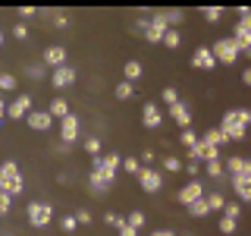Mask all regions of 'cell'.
<instances>
[{"label":"cell","instance_id":"33","mask_svg":"<svg viewBox=\"0 0 251 236\" xmlns=\"http://www.w3.org/2000/svg\"><path fill=\"white\" fill-rule=\"evenodd\" d=\"M239 214H242V205H239V202H226V205H223V217L239 220Z\"/></svg>","mask_w":251,"mask_h":236},{"label":"cell","instance_id":"34","mask_svg":"<svg viewBox=\"0 0 251 236\" xmlns=\"http://www.w3.org/2000/svg\"><path fill=\"white\" fill-rule=\"evenodd\" d=\"M126 224H129L132 230H141V227H145V211H132V214L126 217Z\"/></svg>","mask_w":251,"mask_h":236},{"label":"cell","instance_id":"15","mask_svg":"<svg viewBox=\"0 0 251 236\" xmlns=\"http://www.w3.org/2000/svg\"><path fill=\"white\" fill-rule=\"evenodd\" d=\"M25 123H28V129H35V132H47L53 126V117L47 114V110H31L25 117Z\"/></svg>","mask_w":251,"mask_h":236},{"label":"cell","instance_id":"42","mask_svg":"<svg viewBox=\"0 0 251 236\" xmlns=\"http://www.w3.org/2000/svg\"><path fill=\"white\" fill-rule=\"evenodd\" d=\"M179 142H182L185 148H195V145H198V136H195L192 129H182V132H179Z\"/></svg>","mask_w":251,"mask_h":236},{"label":"cell","instance_id":"44","mask_svg":"<svg viewBox=\"0 0 251 236\" xmlns=\"http://www.w3.org/2000/svg\"><path fill=\"white\" fill-rule=\"evenodd\" d=\"M104 224H107V227H113V230H120V227L126 224V217L113 214V211H107V214H104Z\"/></svg>","mask_w":251,"mask_h":236},{"label":"cell","instance_id":"55","mask_svg":"<svg viewBox=\"0 0 251 236\" xmlns=\"http://www.w3.org/2000/svg\"><path fill=\"white\" fill-rule=\"evenodd\" d=\"M3 114H6V104H3V94H0V123H3Z\"/></svg>","mask_w":251,"mask_h":236},{"label":"cell","instance_id":"40","mask_svg":"<svg viewBox=\"0 0 251 236\" xmlns=\"http://www.w3.org/2000/svg\"><path fill=\"white\" fill-rule=\"evenodd\" d=\"M120 167H123L126 173H135V177H138L141 164H138V157H123V164H120Z\"/></svg>","mask_w":251,"mask_h":236},{"label":"cell","instance_id":"4","mask_svg":"<svg viewBox=\"0 0 251 236\" xmlns=\"http://www.w3.org/2000/svg\"><path fill=\"white\" fill-rule=\"evenodd\" d=\"M138 183H141V189H145L148 195H157L163 189V173L154 170V167H141L138 170Z\"/></svg>","mask_w":251,"mask_h":236},{"label":"cell","instance_id":"2","mask_svg":"<svg viewBox=\"0 0 251 236\" xmlns=\"http://www.w3.org/2000/svg\"><path fill=\"white\" fill-rule=\"evenodd\" d=\"M120 164H123V157L116 154V151H107L104 157H91V173H98L100 179H107V183H113L116 179V170H120Z\"/></svg>","mask_w":251,"mask_h":236},{"label":"cell","instance_id":"3","mask_svg":"<svg viewBox=\"0 0 251 236\" xmlns=\"http://www.w3.org/2000/svg\"><path fill=\"white\" fill-rule=\"evenodd\" d=\"M25 214H28V224L41 230V227H47V224L53 220V208H50L47 202L38 199V202H28V211H25Z\"/></svg>","mask_w":251,"mask_h":236},{"label":"cell","instance_id":"48","mask_svg":"<svg viewBox=\"0 0 251 236\" xmlns=\"http://www.w3.org/2000/svg\"><path fill=\"white\" fill-rule=\"evenodd\" d=\"M10 208H13V199H10V195H3V192H0V214H6Z\"/></svg>","mask_w":251,"mask_h":236},{"label":"cell","instance_id":"21","mask_svg":"<svg viewBox=\"0 0 251 236\" xmlns=\"http://www.w3.org/2000/svg\"><path fill=\"white\" fill-rule=\"evenodd\" d=\"M47 114H50L53 120H63V117H69L73 110H69V104H66L63 98H53V101H50V107H47Z\"/></svg>","mask_w":251,"mask_h":236},{"label":"cell","instance_id":"26","mask_svg":"<svg viewBox=\"0 0 251 236\" xmlns=\"http://www.w3.org/2000/svg\"><path fill=\"white\" fill-rule=\"evenodd\" d=\"M163 47H170V51H179V44H182V35H179V29H167V35H163Z\"/></svg>","mask_w":251,"mask_h":236},{"label":"cell","instance_id":"17","mask_svg":"<svg viewBox=\"0 0 251 236\" xmlns=\"http://www.w3.org/2000/svg\"><path fill=\"white\" fill-rule=\"evenodd\" d=\"M167 22L160 19V16L154 13V19H151V26H148V31H145V41H151V44H160L163 41V35H167Z\"/></svg>","mask_w":251,"mask_h":236},{"label":"cell","instance_id":"30","mask_svg":"<svg viewBox=\"0 0 251 236\" xmlns=\"http://www.w3.org/2000/svg\"><path fill=\"white\" fill-rule=\"evenodd\" d=\"M188 214H192V217H207V214H210L207 202H204V199H198L195 205H188Z\"/></svg>","mask_w":251,"mask_h":236},{"label":"cell","instance_id":"6","mask_svg":"<svg viewBox=\"0 0 251 236\" xmlns=\"http://www.w3.org/2000/svg\"><path fill=\"white\" fill-rule=\"evenodd\" d=\"M198 199H204V183H198V179H188V183L176 192V202L182 205V208H188V205H195Z\"/></svg>","mask_w":251,"mask_h":236},{"label":"cell","instance_id":"10","mask_svg":"<svg viewBox=\"0 0 251 236\" xmlns=\"http://www.w3.org/2000/svg\"><path fill=\"white\" fill-rule=\"evenodd\" d=\"M41 63L47 69H57L66 63V47L63 44H50V47H44V54H41Z\"/></svg>","mask_w":251,"mask_h":236},{"label":"cell","instance_id":"37","mask_svg":"<svg viewBox=\"0 0 251 236\" xmlns=\"http://www.w3.org/2000/svg\"><path fill=\"white\" fill-rule=\"evenodd\" d=\"M85 151H88L91 157H98L100 154V139L98 136H88V139H85Z\"/></svg>","mask_w":251,"mask_h":236},{"label":"cell","instance_id":"18","mask_svg":"<svg viewBox=\"0 0 251 236\" xmlns=\"http://www.w3.org/2000/svg\"><path fill=\"white\" fill-rule=\"evenodd\" d=\"M229 41L235 44V51H248L251 47V31H245V29H239V26H232V35H229Z\"/></svg>","mask_w":251,"mask_h":236},{"label":"cell","instance_id":"28","mask_svg":"<svg viewBox=\"0 0 251 236\" xmlns=\"http://www.w3.org/2000/svg\"><path fill=\"white\" fill-rule=\"evenodd\" d=\"M148 26H151V19H148V16H138V19H135V22L129 26V35H141V38H145Z\"/></svg>","mask_w":251,"mask_h":236},{"label":"cell","instance_id":"38","mask_svg":"<svg viewBox=\"0 0 251 236\" xmlns=\"http://www.w3.org/2000/svg\"><path fill=\"white\" fill-rule=\"evenodd\" d=\"M220 233H226V236H229V233H235V230H239V220H229V217H220Z\"/></svg>","mask_w":251,"mask_h":236},{"label":"cell","instance_id":"41","mask_svg":"<svg viewBox=\"0 0 251 236\" xmlns=\"http://www.w3.org/2000/svg\"><path fill=\"white\" fill-rule=\"evenodd\" d=\"M13 88H16V76L0 73V94H3V91H13Z\"/></svg>","mask_w":251,"mask_h":236},{"label":"cell","instance_id":"22","mask_svg":"<svg viewBox=\"0 0 251 236\" xmlns=\"http://www.w3.org/2000/svg\"><path fill=\"white\" fill-rule=\"evenodd\" d=\"M123 79L135 85L138 79H141V63H138V60H126V66H123Z\"/></svg>","mask_w":251,"mask_h":236},{"label":"cell","instance_id":"7","mask_svg":"<svg viewBox=\"0 0 251 236\" xmlns=\"http://www.w3.org/2000/svg\"><path fill=\"white\" fill-rule=\"evenodd\" d=\"M75 79H78V69L69 66V63H63V66L50 69V85H53V88H69Z\"/></svg>","mask_w":251,"mask_h":236},{"label":"cell","instance_id":"45","mask_svg":"<svg viewBox=\"0 0 251 236\" xmlns=\"http://www.w3.org/2000/svg\"><path fill=\"white\" fill-rule=\"evenodd\" d=\"M163 170H170V173H182V161H179V157H167V161H163Z\"/></svg>","mask_w":251,"mask_h":236},{"label":"cell","instance_id":"5","mask_svg":"<svg viewBox=\"0 0 251 236\" xmlns=\"http://www.w3.org/2000/svg\"><path fill=\"white\" fill-rule=\"evenodd\" d=\"M210 54H214L217 63H226V66H232V63L239 60V51H235V44L229 41V38H220V41L210 47Z\"/></svg>","mask_w":251,"mask_h":236},{"label":"cell","instance_id":"39","mask_svg":"<svg viewBox=\"0 0 251 236\" xmlns=\"http://www.w3.org/2000/svg\"><path fill=\"white\" fill-rule=\"evenodd\" d=\"M235 26L251 31V10H248V6H242V10H239V22H235Z\"/></svg>","mask_w":251,"mask_h":236},{"label":"cell","instance_id":"58","mask_svg":"<svg viewBox=\"0 0 251 236\" xmlns=\"http://www.w3.org/2000/svg\"><path fill=\"white\" fill-rule=\"evenodd\" d=\"M248 126H251V110H248Z\"/></svg>","mask_w":251,"mask_h":236},{"label":"cell","instance_id":"29","mask_svg":"<svg viewBox=\"0 0 251 236\" xmlns=\"http://www.w3.org/2000/svg\"><path fill=\"white\" fill-rule=\"evenodd\" d=\"M25 76L28 79H44L47 76V66H44L41 60H38V63H28V66H25Z\"/></svg>","mask_w":251,"mask_h":236},{"label":"cell","instance_id":"36","mask_svg":"<svg viewBox=\"0 0 251 236\" xmlns=\"http://www.w3.org/2000/svg\"><path fill=\"white\" fill-rule=\"evenodd\" d=\"M207 177L210 179H223V161H207Z\"/></svg>","mask_w":251,"mask_h":236},{"label":"cell","instance_id":"16","mask_svg":"<svg viewBox=\"0 0 251 236\" xmlns=\"http://www.w3.org/2000/svg\"><path fill=\"white\" fill-rule=\"evenodd\" d=\"M192 66L195 69H214L217 66V60H214V54H210V47H195V54H192Z\"/></svg>","mask_w":251,"mask_h":236},{"label":"cell","instance_id":"53","mask_svg":"<svg viewBox=\"0 0 251 236\" xmlns=\"http://www.w3.org/2000/svg\"><path fill=\"white\" fill-rule=\"evenodd\" d=\"M50 148H57V154H66L69 151V145H63V142H57V145H50Z\"/></svg>","mask_w":251,"mask_h":236},{"label":"cell","instance_id":"43","mask_svg":"<svg viewBox=\"0 0 251 236\" xmlns=\"http://www.w3.org/2000/svg\"><path fill=\"white\" fill-rule=\"evenodd\" d=\"M44 16H50V19H53V26H57V29H66V26H69V16H66V13H60V10H57V13L50 10V13H44Z\"/></svg>","mask_w":251,"mask_h":236},{"label":"cell","instance_id":"54","mask_svg":"<svg viewBox=\"0 0 251 236\" xmlns=\"http://www.w3.org/2000/svg\"><path fill=\"white\" fill-rule=\"evenodd\" d=\"M151 236H176V233H173V230H167V227H163V230H154Z\"/></svg>","mask_w":251,"mask_h":236},{"label":"cell","instance_id":"19","mask_svg":"<svg viewBox=\"0 0 251 236\" xmlns=\"http://www.w3.org/2000/svg\"><path fill=\"white\" fill-rule=\"evenodd\" d=\"M229 183H232L235 195H239L242 202H251V177H232Z\"/></svg>","mask_w":251,"mask_h":236},{"label":"cell","instance_id":"31","mask_svg":"<svg viewBox=\"0 0 251 236\" xmlns=\"http://www.w3.org/2000/svg\"><path fill=\"white\" fill-rule=\"evenodd\" d=\"M60 227H63V233H66V236H73V233L78 230V220H75V214H66V217H60Z\"/></svg>","mask_w":251,"mask_h":236},{"label":"cell","instance_id":"23","mask_svg":"<svg viewBox=\"0 0 251 236\" xmlns=\"http://www.w3.org/2000/svg\"><path fill=\"white\" fill-rule=\"evenodd\" d=\"M201 139H207L210 145H217V148H226V145H229V139L220 132V126H214V129H204V136H201Z\"/></svg>","mask_w":251,"mask_h":236},{"label":"cell","instance_id":"25","mask_svg":"<svg viewBox=\"0 0 251 236\" xmlns=\"http://www.w3.org/2000/svg\"><path fill=\"white\" fill-rule=\"evenodd\" d=\"M157 16H160V19H163V22H167V26H170V29H176V26H179V22H182V19H185V13H182V10H160V13H157Z\"/></svg>","mask_w":251,"mask_h":236},{"label":"cell","instance_id":"9","mask_svg":"<svg viewBox=\"0 0 251 236\" xmlns=\"http://www.w3.org/2000/svg\"><path fill=\"white\" fill-rule=\"evenodd\" d=\"M31 101H35L31 94H19V98L6 107V117H10V120H25V117L31 114Z\"/></svg>","mask_w":251,"mask_h":236},{"label":"cell","instance_id":"47","mask_svg":"<svg viewBox=\"0 0 251 236\" xmlns=\"http://www.w3.org/2000/svg\"><path fill=\"white\" fill-rule=\"evenodd\" d=\"M35 16H38L35 6H19V19H35Z\"/></svg>","mask_w":251,"mask_h":236},{"label":"cell","instance_id":"13","mask_svg":"<svg viewBox=\"0 0 251 236\" xmlns=\"http://www.w3.org/2000/svg\"><path fill=\"white\" fill-rule=\"evenodd\" d=\"M170 120L179 126V129H192V110H188L185 101H179V104L170 107Z\"/></svg>","mask_w":251,"mask_h":236},{"label":"cell","instance_id":"11","mask_svg":"<svg viewBox=\"0 0 251 236\" xmlns=\"http://www.w3.org/2000/svg\"><path fill=\"white\" fill-rule=\"evenodd\" d=\"M223 173H229V179L232 177H251V161L248 157H226Z\"/></svg>","mask_w":251,"mask_h":236},{"label":"cell","instance_id":"24","mask_svg":"<svg viewBox=\"0 0 251 236\" xmlns=\"http://www.w3.org/2000/svg\"><path fill=\"white\" fill-rule=\"evenodd\" d=\"M113 94H116V101H132V98H135V85H132V82H126V79H123V82L113 88Z\"/></svg>","mask_w":251,"mask_h":236},{"label":"cell","instance_id":"51","mask_svg":"<svg viewBox=\"0 0 251 236\" xmlns=\"http://www.w3.org/2000/svg\"><path fill=\"white\" fill-rule=\"evenodd\" d=\"M120 236H138V230H132L129 224H123V227H120Z\"/></svg>","mask_w":251,"mask_h":236},{"label":"cell","instance_id":"57","mask_svg":"<svg viewBox=\"0 0 251 236\" xmlns=\"http://www.w3.org/2000/svg\"><path fill=\"white\" fill-rule=\"evenodd\" d=\"M0 47H3V31H0Z\"/></svg>","mask_w":251,"mask_h":236},{"label":"cell","instance_id":"20","mask_svg":"<svg viewBox=\"0 0 251 236\" xmlns=\"http://www.w3.org/2000/svg\"><path fill=\"white\" fill-rule=\"evenodd\" d=\"M110 186H113V183H107V179H100L98 173H88V189H91L94 195H98V199H100V195H107V192H110Z\"/></svg>","mask_w":251,"mask_h":236},{"label":"cell","instance_id":"27","mask_svg":"<svg viewBox=\"0 0 251 236\" xmlns=\"http://www.w3.org/2000/svg\"><path fill=\"white\" fill-rule=\"evenodd\" d=\"M204 202H207L210 211H223V205H226V199L220 192H204Z\"/></svg>","mask_w":251,"mask_h":236},{"label":"cell","instance_id":"56","mask_svg":"<svg viewBox=\"0 0 251 236\" xmlns=\"http://www.w3.org/2000/svg\"><path fill=\"white\" fill-rule=\"evenodd\" d=\"M242 54H245V57H248V60H251V47H248V51H242Z\"/></svg>","mask_w":251,"mask_h":236},{"label":"cell","instance_id":"49","mask_svg":"<svg viewBox=\"0 0 251 236\" xmlns=\"http://www.w3.org/2000/svg\"><path fill=\"white\" fill-rule=\"evenodd\" d=\"M182 170L188 173V177H198V170H201V164H195V161H188V164H182Z\"/></svg>","mask_w":251,"mask_h":236},{"label":"cell","instance_id":"12","mask_svg":"<svg viewBox=\"0 0 251 236\" xmlns=\"http://www.w3.org/2000/svg\"><path fill=\"white\" fill-rule=\"evenodd\" d=\"M232 126H242V129L248 126V110L245 107H232V110H226V114H223L220 129H232Z\"/></svg>","mask_w":251,"mask_h":236},{"label":"cell","instance_id":"50","mask_svg":"<svg viewBox=\"0 0 251 236\" xmlns=\"http://www.w3.org/2000/svg\"><path fill=\"white\" fill-rule=\"evenodd\" d=\"M75 220H78V224H91V211H78V214H75Z\"/></svg>","mask_w":251,"mask_h":236},{"label":"cell","instance_id":"35","mask_svg":"<svg viewBox=\"0 0 251 236\" xmlns=\"http://www.w3.org/2000/svg\"><path fill=\"white\" fill-rule=\"evenodd\" d=\"M201 16H204L207 22H220V19H223V10H220V6H204Z\"/></svg>","mask_w":251,"mask_h":236},{"label":"cell","instance_id":"1","mask_svg":"<svg viewBox=\"0 0 251 236\" xmlns=\"http://www.w3.org/2000/svg\"><path fill=\"white\" fill-rule=\"evenodd\" d=\"M22 189H25V179H22V173H19V164L3 161L0 164V192L16 199V195H22Z\"/></svg>","mask_w":251,"mask_h":236},{"label":"cell","instance_id":"32","mask_svg":"<svg viewBox=\"0 0 251 236\" xmlns=\"http://www.w3.org/2000/svg\"><path fill=\"white\" fill-rule=\"evenodd\" d=\"M160 101L167 107H173V104H179V91L173 88V85H167V88H163V94H160Z\"/></svg>","mask_w":251,"mask_h":236},{"label":"cell","instance_id":"8","mask_svg":"<svg viewBox=\"0 0 251 236\" xmlns=\"http://www.w3.org/2000/svg\"><path fill=\"white\" fill-rule=\"evenodd\" d=\"M78 129H82V123H78L75 114L63 117V120H60V142H63V145H73V142L78 139Z\"/></svg>","mask_w":251,"mask_h":236},{"label":"cell","instance_id":"52","mask_svg":"<svg viewBox=\"0 0 251 236\" xmlns=\"http://www.w3.org/2000/svg\"><path fill=\"white\" fill-rule=\"evenodd\" d=\"M242 82L251 85V66H248V69H242Z\"/></svg>","mask_w":251,"mask_h":236},{"label":"cell","instance_id":"14","mask_svg":"<svg viewBox=\"0 0 251 236\" xmlns=\"http://www.w3.org/2000/svg\"><path fill=\"white\" fill-rule=\"evenodd\" d=\"M160 123H163V114H160V107H157L154 101H148V104L141 107V126H145V129H157Z\"/></svg>","mask_w":251,"mask_h":236},{"label":"cell","instance_id":"46","mask_svg":"<svg viewBox=\"0 0 251 236\" xmlns=\"http://www.w3.org/2000/svg\"><path fill=\"white\" fill-rule=\"evenodd\" d=\"M13 35L19 38V41H25V38H28V26H25V22H16V26H13Z\"/></svg>","mask_w":251,"mask_h":236}]
</instances>
